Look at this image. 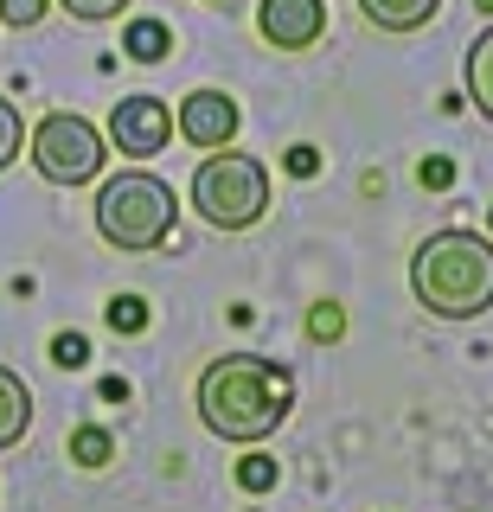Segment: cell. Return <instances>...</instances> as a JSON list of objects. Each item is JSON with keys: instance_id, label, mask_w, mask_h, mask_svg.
<instances>
[{"instance_id": "cell-22", "label": "cell", "mask_w": 493, "mask_h": 512, "mask_svg": "<svg viewBox=\"0 0 493 512\" xmlns=\"http://www.w3.org/2000/svg\"><path fill=\"white\" fill-rule=\"evenodd\" d=\"M417 180H423L429 192H449V186H455V160H449V154H429L423 167H417Z\"/></svg>"}, {"instance_id": "cell-1", "label": "cell", "mask_w": 493, "mask_h": 512, "mask_svg": "<svg viewBox=\"0 0 493 512\" xmlns=\"http://www.w3.org/2000/svg\"><path fill=\"white\" fill-rule=\"evenodd\" d=\"M295 410V372L263 352H225L199 372V423L218 442H263Z\"/></svg>"}, {"instance_id": "cell-16", "label": "cell", "mask_w": 493, "mask_h": 512, "mask_svg": "<svg viewBox=\"0 0 493 512\" xmlns=\"http://www.w3.org/2000/svg\"><path fill=\"white\" fill-rule=\"evenodd\" d=\"M237 487H244V493H269V487H276V461H269V455H244V461H237Z\"/></svg>"}, {"instance_id": "cell-13", "label": "cell", "mask_w": 493, "mask_h": 512, "mask_svg": "<svg viewBox=\"0 0 493 512\" xmlns=\"http://www.w3.org/2000/svg\"><path fill=\"white\" fill-rule=\"evenodd\" d=\"M109 455H116V436H109L103 423L71 429V461H77V468H109Z\"/></svg>"}, {"instance_id": "cell-10", "label": "cell", "mask_w": 493, "mask_h": 512, "mask_svg": "<svg viewBox=\"0 0 493 512\" xmlns=\"http://www.w3.org/2000/svg\"><path fill=\"white\" fill-rule=\"evenodd\" d=\"M436 7H442V0H359V13L378 32H417V26L436 20Z\"/></svg>"}, {"instance_id": "cell-23", "label": "cell", "mask_w": 493, "mask_h": 512, "mask_svg": "<svg viewBox=\"0 0 493 512\" xmlns=\"http://www.w3.org/2000/svg\"><path fill=\"white\" fill-rule=\"evenodd\" d=\"M474 7H481V13H493V0H474Z\"/></svg>"}, {"instance_id": "cell-17", "label": "cell", "mask_w": 493, "mask_h": 512, "mask_svg": "<svg viewBox=\"0 0 493 512\" xmlns=\"http://www.w3.org/2000/svg\"><path fill=\"white\" fill-rule=\"evenodd\" d=\"M58 7H65L71 20H84V26H103V20H116L129 0H58Z\"/></svg>"}, {"instance_id": "cell-21", "label": "cell", "mask_w": 493, "mask_h": 512, "mask_svg": "<svg viewBox=\"0 0 493 512\" xmlns=\"http://www.w3.org/2000/svg\"><path fill=\"white\" fill-rule=\"evenodd\" d=\"M282 167H289L295 180H314V173H321V148H314V141H295V148L282 154Z\"/></svg>"}, {"instance_id": "cell-18", "label": "cell", "mask_w": 493, "mask_h": 512, "mask_svg": "<svg viewBox=\"0 0 493 512\" xmlns=\"http://www.w3.org/2000/svg\"><path fill=\"white\" fill-rule=\"evenodd\" d=\"M340 333H346V314L333 308V301H321V308L308 314V340H321V346H327V340H340Z\"/></svg>"}, {"instance_id": "cell-19", "label": "cell", "mask_w": 493, "mask_h": 512, "mask_svg": "<svg viewBox=\"0 0 493 512\" xmlns=\"http://www.w3.org/2000/svg\"><path fill=\"white\" fill-rule=\"evenodd\" d=\"M45 13H52V0H0V20H7V26H39L45 20Z\"/></svg>"}, {"instance_id": "cell-5", "label": "cell", "mask_w": 493, "mask_h": 512, "mask_svg": "<svg viewBox=\"0 0 493 512\" xmlns=\"http://www.w3.org/2000/svg\"><path fill=\"white\" fill-rule=\"evenodd\" d=\"M26 148H33L39 180H52V186H90L103 173V135L84 116H71V109H52L26 135Z\"/></svg>"}, {"instance_id": "cell-11", "label": "cell", "mask_w": 493, "mask_h": 512, "mask_svg": "<svg viewBox=\"0 0 493 512\" xmlns=\"http://www.w3.org/2000/svg\"><path fill=\"white\" fill-rule=\"evenodd\" d=\"M468 103L493 122V26L468 45Z\"/></svg>"}, {"instance_id": "cell-12", "label": "cell", "mask_w": 493, "mask_h": 512, "mask_svg": "<svg viewBox=\"0 0 493 512\" xmlns=\"http://www.w3.org/2000/svg\"><path fill=\"white\" fill-rule=\"evenodd\" d=\"M122 52H129L135 64H161V58L173 52L167 20H129V32H122Z\"/></svg>"}, {"instance_id": "cell-6", "label": "cell", "mask_w": 493, "mask_h": 512, "mask_svg": "<svg viewBox=\"0 0 493 512\" xmlns=\"http://www.w3.org/2000/svg\"><path fill=\"white\" fill-rule=\"evenodd\" d=\"M109 141H116L129 160L161 154L173 141V109L161 103V96H122V103L109 109Z\"/></svg>"}, {"instance_id": "cell-8", "label": "cell", "mask_w": 493, "mask_h": 512, "mask_svg": "<svg viewBox=\"0 0 493 512\" xmlns=\"http://www.w3.org/2000/svg\"><path fill=\"white\" fill-rule=\"evenodd\" d=\"M257 32L276 52H308L327 32V0H257Z\"/></svg>"}, {"instance_id": "cell-20", "label": "cell", "mask_w": 493, "mask_h": 512, "mask_svg": "<svg viewBox=\"0 0 493 512\" xmlns=\"http://www.w3.org/2000/svg\"><path fill=\"white\" fill-rule=\"evenodd\" d=\"M52 365H65V372L90 365V340H84V333H58V340H52Z\"/></svg>"}, {"instance_id": "cell-3", "label": "cell", "mask_w": 493, "mask_h": 512, "mask_svg": "<svg viewBox=\"0 0 493 512\" xmlns=\"http://www.w3.org/2000/svg\"><path fill=\"white\" fill-rule=\"evenodd\" d=\"M173 212H180L173 186L148 167L116 173V180H103V192H97V231H103V244H116L122 256L161 250L173 237Z\"/></svg>"}, {"instance_id": "cell-9", "label": "cell", "mask_w": 493, "mask_h": 512, "mask_svg": "<svg viewBox=\"0 0 493 512\" xmlns=\"http://www.w3.org/2000/svg\"><path fill=\"white\" fill-rule=\"evenodd\" d=\"M26 429H33V391H26L20 372L0 365V455L26 442Z\"/></svg>"}, {"instance_id": "cell-24", "label": "cell", "mask_w": 493, "mask_h": 512, "mask_svg": "<svg viewBox=\"0 0 493 512\" xmlns=\"http://www.w3.org/2000/svg\"><path fill=\"white\" fill-rule=\"evenodd\" d=\"M487 231H493V212H487Z\"/></svg>"}, {"instance_id": "cell-7", "label": "cell", "mask_w": 493, "mask_h": 512, "mask_svg": "<svg viewBox=\"0 0 493 512\" xmlns=\"http://www.w3.org/2000/svg\"><path fill=\"white\" fill-rule=\"evenodd\" d=\"M173 128H180L193 148H231L237 128H244V109H237V96H225V90H193L180 103V116H173Z\"/></svg>"}, {"instance_id": "cell-15", "label": "cell", "mask_w": 493, "mask_h": 512, "mask_svg": "<svg viewBox=\"0 0 493 512\" xmlns=\"http://www.w3.org/2000/svg\"><path fill=\"white\" fill-rule=\"evenodd\" d=\"M103 320H109L116 333H148V301H141V295H116Z\"/></svg>"}, {"instance_id": "cell-14", "label": "cell", "mask_w": 493, "mask_h": 512, "mask_svg": "<svg viewBox=\"0 0 493 512\" xmlns=\"http://www.w3.org/2000/svg\"><path fill=\"white\" fill-rule=\"evenodd\" d=\"M20 148H26V122H20V109H13L7 96H0V173H7L13 160H20Z\"/></svg>"}, {"instance_id": "cell-4", "label": "cell", "mask_w": 493, "mask_h": 512, "mask_svg": "<svg viewBox=\"0 0 493 512\" xmlns=\"http://www.w3.org/2000/svg\"><path fill=\"white\" fill-rule=\"evenodd\" d=\"M193 205L212 231H250L269 212V167L257 154H231L212 148L193 173Z\"/></svg>"}, {"instance_id": "cell-2", "label": "cell", "mask_w": 493, "mask_h": 512, "mask_svg": "<svg viewBox=\"0 0 493 512\" xmlns=\"http://www.w3.org/2000/svg\"><path fill=\"white\" fill-rule=\"evenodd\" d=\"M410 288L436 320H474L493 308V237L436 231L410 256Z\"/></svg>"}]
</instances>
